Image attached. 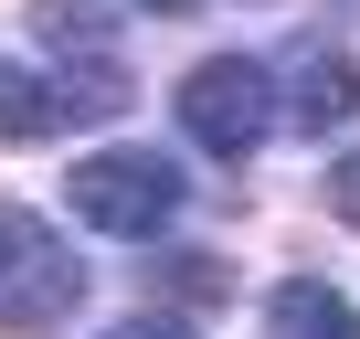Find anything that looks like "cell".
I'll return each mask as SVG.
<instances>
[{"instance_id": "1", "label": "cell", "mask_w": 360, "mask_h": 339, "mask_svg": "<svg viewBox=\"0 0 360 339\" xmlns=\"http://www.w3.org/2000/svg\"><path fill=\"white\" fill-rule=\"evenodd\" d=\"M75 297H85V265H75V244L43 223V212H22V202H0V328H64L75 318Z\"/></svg>"}, {"instance_id": "2", "label": "cell", "mask_w": 360, "mask_h": 339, "mask_svg": "<svg viewBox=\"0 0 360 339\" xmlns=\"http://www.w3.org/2000/svg\"><path fill=\"white\" fill-rule=\"evenodd\" d=\"M64 191H75V212H85L96 234H159V223L180 212V170H169L159 148H96V159L64 170Z\"/></svg>"}, {"instance_id": "3", "label": "cell", "mask_w": 360, "mask_h": 339, "mask_svg": "<svg viewBox=\"0 0 360 339\" xmlns=\"http://www.w3.org/2000/svg\"><path fill=\"white\" fill-rule=\"evenodd\" d=\"M180 127H191L212 159H255V138L276 127L265 64H244V53H212V64H191V85H180Z\"/></svg>"}, {"instance_id": "4", "label": "cell", "mask_w": 360, "mask_h": 339, "mask_svg": "<svg viewBox=\"0 0 360 339\" xmlns=\"http://www.w3.org/2000/svg\"><path fill=\"white\" fill-rule=\"evenodd\" d=\"M349 106H360V64H349L339 43H307V53L286 64V127L328 138V127H339Z\"/></svg>"}, {"instance_id": "5", "label": "cell", "mask_w": 360, "mask_h": 339, "mask_svg": "<svg viewBox=\"0 0 360 339\" xmlns=\"http://www.w3.org/2000/svg\"><path fill=\"white\" fill-rule=\"evenodd\" d=\"M64 117H85V106H75V75H64V85H53V75H32V64L0 75V127H11V138H53Z\"/></svg>"}, {"instance_id": "6", "label": "cell", "mask_w": 360, "mask_h": 339, "mask_svg": "<svg viewBox=\"0 0 360 339\" xmlns=\"http://www.w3.org/2000/svg\"><path fill=\"white\" fill-rule=\"evenodd\" d=\"M276 328H286V339H360V307H349L339 286L297 276V286H276Z\"/></svg>"}, {"instance_id": "7", "label": "cell", "mask_w": 360, "mask_h": 339, "mask_svg": "<svg viewBox=\"0 0 360 339\" xmlns=\"http://www.w3.org/2000/svg\"><path fill=\"white\" fill-rule=\"evenodd\" d=\"M32 22H43V43H64V53H75V43L106 53V11H96V0H43Z\"/></svg>"}, {"instance_id": "8", "label": "cell", "mask_w": 360, "mask_h": 339, "mask_svg": "<svg viewBox=\"0 0 360 339\" xmlns=\"http://www.w3.org/2000/svg\"><path fill=\"white\" fill-rule=\"evenodd\" d=\"M328 202H339V212H349V223H360V148H349V159H339V170H328Z\"/></svg>"}, {"instance_id": "9", "label": "cell", "mask_w": 360, "mask_h": 339, "mask_svg": "<svg viewBox=\"0 0 360 339\" xmlns=\"http://www.w3.org/2000/svg\"><path fill=\"white\" fill-rule=\"evenodd\" d=\"M106 339H191V318H117Z\"/></svg>"}, {"instance_id": "10", "label": "cell", "mask_w": 360, "mask_h": 339, "mask_svg": "<svg viewBox=\"0 0 360 339\" xmlns=\"http://www.w3.org/2000/svg\"><path fill=\"white\" fill-rule=\"evenodd\" d=\"M148 11H202V0H148Z\"/></svg>"}]
</instances>
